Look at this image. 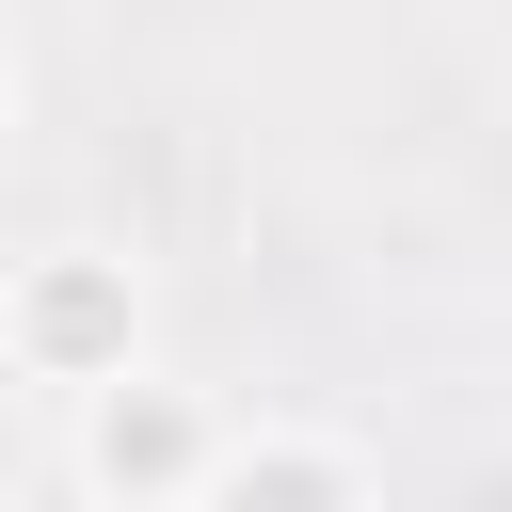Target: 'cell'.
Segmentation results:
<instances>
[{
	"mask_svg": "<svg viewBox=\"0 0 512 512\" xmlns=\"http://www.w3.org/2000/svg\"><path fill=\"white\" fill-rule=\"evenodd\" d=\"M192 512H384V496H368V464H352L336 432H240Z\"/></svg>",
	"mask_w": 512,
	"mask_h": 512,
	"instance_id": "obj_3",
	"label": "cell"
},
{
	"mask_svg": "<svg viewBox=\"0 0 512 512\" xmlns=\"http://www.w3.org/2000/svg\"><path fill=\"white\" fill-rule=\"evenodd\" d=\"M224 416L176 384V368H128V384H96L80 400V480L112 496V512H192L208 480H224Z\"/></svg>",
	"mask_w": 512,
	"mask_h": 512,
	"instance_id": "obj_2",
	"label": "cell"
},
{
	"mask_svg": "<svg viewBox=\"0 0 512 512\" xmlns=\"http://www.w3.org/2000/svg\"><path fill=\"white\" fill-rule=\"evenodd\" d=\"M0 336H16V368H32V384L96 400V384H128V368H144V272H128V256H96V240H48V256L16 272V304H0Z\"/></svg>",
	"mask_w": 512,
	"mask_h": 512,
	"instance_id": "obj_1",
	"label": "cell"
}]
</instances>
